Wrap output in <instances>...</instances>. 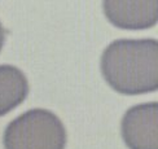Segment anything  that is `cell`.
Wrapping results in <instances>:
<instances>
[{
    "label": "cell",
    "mask_w": 158,
    "mask_h": 149,
    "mask_svg": "<svg viewBox=\"0 0 158 149\" xmlns=\"http://www.w3.org/2000/svg\"><path fill=\"white\" fill-rule=\"evenodd\" d=\"M100 66L117 92H153L158 88V43L156 39H118L104 49Z\"/></svg>",
    "instance_id": "6da1fadb"
},
{
    "label": "cell",
    "mask_w": 158,
    "mask_h": 149,
    "mask_svg": "<svg viewBox=\"0 0 158 149\" xmlns=\"http://www.w3.org/2000/svg\"><path fill=\"white\" fill-rule=\"evenodd\" d=\"M5 149H65L66 130L47 109H31L13 119L4 131Z\"/></svg>",
    "instance_id": "7a4b0ae2"
},
{
    "label": "cell",
    "mask_w": 158,
    "mask_h": 149,
    "mask_svg": "<svg viewBox=\"0 0 158 149\" xmlns=\"http://www.w3.org/2000/svg\"><path fill=\"white\" fill-rule=\"evenodd\" d=\"M122 138L130 149H158V105L139 104L124 113Z\"/></svg>",
    "instance_id": "3957f363"
},
{
    "label": "cell",
    "mask_w": 158,
    "mask_h": 149,
    "mask_svg": "<svg viewBox=\"0 0 158 149\" xmlns=\"http://www.w3.org/2000/svg\"><path fill=\"white\" fill-rule=\"evenodd\" d=\"M157 0L144 2H104V13L114 26L119 29L141 30L157 23Z\"/></svg>",
    "instance_id": "277c9868"
},
{
    "label": "cell",
    "mask_w": 158,
    "mask_h": 149,
    "mask_svg": "<svg viewBox=\"0 0 158 149\" xmlns=\"http://www.w3.org/2000/svg\"><path fill=\"white\" fill-rule=\"evenodd\" d=\"M27 95L26 75L13 65H0V117L17 108Z\"/></svg>",
    "instance_id": "5b68a950"
},
{
    "label": "cell",
    "mask_w": 158,
    "mask_h": 149,
    "mask_svg": "<svg viewBox=\"0 0 158 149\" xmlns=\"http://www.w3.org/2000/svg\"><path fill=\"white\" fill-rule=\"evenodd\" d=\"M4 42H5V30L3 27L2 22H0V51H2V48H3Z\"/></svg>",
    "instance_id": "8992f818"
}]
</instances>
